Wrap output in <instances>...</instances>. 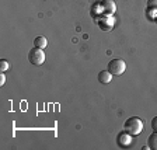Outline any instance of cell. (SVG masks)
I'll use <instances>...</instances> for the list:
<instances>
[{"label":"cell","mask_w":157,"mask_h":150,"mask_svg":"<svg viewBox=\"0 0 157 150\" xmlns=\"http://www.w3.org/2000/svg\"><path fill=\"white\" fill-rule=\"evenodd\" d=\"M7 69H9V62H7L6 59H2L0 60V72L3 73V72H6Z\"/></svg>","instance_id":"cell-11"},{"label":"cell","mask_w":157,"mask_h":150,"mask_svg":"<svg viewBox=\"0 0 157 150\" xmlns=\"http://www.w3.org/2000/svg\"><path fill=\"white\" fill-rule=\"evenodd\" d=\"M147 146L151 150H157V132H153V133L149 136V139H147Z\"/></svg>","instance_id":"cell-9"},{"label":"cell","mask_w":157,"mask_h":150,"mask_svg":"<svg viewBox=\"0 0 157 150\" xmlns=\"http://www.w3.org/2000/svg\"><path fill=\"white\" fill-rule=\"evenodd\" d=\"M34 46H36V48H42L45 49L46 46H48V39L45 38V37H36L35 39H34Z\"/></svg>","instance_id":"cell-8"},{"label":"cell","mask_w":157,"mask_h":150,"mask_svg":"<svg viewBox=\"0 0 157 150\" xmlns=\"http://www.w3.org/2000/svg\"><path fill=\"white\" fill-rule=\"evenodd\" d=\"M154 21H156V23H157V13H156V17H154Z\"/></svg>","instance_id":"cell-14"},{"label":"cell","mask_w":157,"mask_h":150,"mask_svg":"<svg viewBox=\"0 0 157 150\" xmlns=\"http://www.w3.org/2000/svg\"><path fill=\"white\" fill-rule=\"evenodd\" d=\"M100 7L102 9V13L105 16H114L117 11V4L114 0H102L100 2Z\"/></svg>","instance_id":"cell-5"},{"label":"cell","mask_w":157,"mask_h":150,"mask_svg":"<svg viewBox=\"0 0 157 150\" xmlns=\"http://www.w3.org/2000/svg\"><path fill=\"white\" fill-rule=\"evenodd\" d=\"M112 80V73L109 70H102V72L98 73V82L102 83V84H108L111 83Z\"/></svg>","instance_id":"cell-7"},{"label":"cell","mask_w":157,"mask_h":150,"mask_svg":"<svg viewBox=\"0 0 157 150\" xmlns=\"http://www.w3.org/2000/svg\"><path fill=\"white\" fill-rule=\"evenodd\" d=\"M112 73V76H121L126 70V63L122 59H112L111 62L108 63V69Z\"/></svg>","instance_id":"cell-3"},{"label":"cell","mask_w":157,"mask_h":150,"mask_svg":"<svg viewBox=\"0 0 157 150\" xmlns=\"http://www.w3.org/2000/svg\"><path fill=\"white\" fill-rule=\"evenodd\" d=\"M4 83H6V76L2 73V75H0V86H3Z\"/></svg>","instance_id":"cell-13"},{"label":"cell","mask_w":157,"mask_h":150,"mask_svg":"<svg viewBox=\"0 0 157 150\" xmlns=\"http://www.w3.org/2000/svg\"><path fill=\"white\" fill-rule=\"evenodd\" d=\"M151 129H153L154 132H157V117H154L153 119H151Z\"/></svg>","instance_id":"cell-12"},{"label":"cell","mask_w":157,"mask_h":150,"mask_svg":"<svg viewBox=\"0 0 157 150\" xmlns=\"http://www.w3.org/2000/svg\"><path fill=\"white\" fill-rule=\"evenodd\" d=\"M115 25V18L112 16H104L98 21V27L104 31H111Z\"/></svg>","instance_id":"cell-6"},{"label":"cell","mask_w":157,"mask_h":150,"mask_svg":"<svg viewBox=\"0 0 157 150\" xmlns=\"http://www.w3.org/2000/svg\"><path fill=\"white\" fill-rule=\"evenodd\" d=\"M147 10L157 13V0H147Z\"/></svg>","instance_id":"cell-10"},{"label":"cell","mask_w":157,"mask_h":150,"mask_svg":"<svg viewBox=\"0 0 157 150\" xmlns=\"http://www.w3.org/2000/svg\"><path fill=\"white\" fill-rule=\"evenodd\" d=\"M28 60H29V63L34 66L42 65V63L45 62V52H44V49L34 46L28 52Z\"/></svg>","instance_id":"cell-2"},{"label":"cell","mask_w":157,"mask_h":150,"mask_svg":"<svg viewBox=\"0 0 157 150\" xmlns=\"http://www.w3.org/2000/svg\"><path fill=\"white\" fill-rule=\"evenodd\" d=\"M132 135H129L126 131H122V132H119L118 133V136H117V144L119 147H128V146H131V143H132Z\"/></svg>","instance_id":"cell-4"},{"label":"cell","mask_w":157,"mask_h":150,"mask_svg":"<svg viewBox=\"0 0 157 150\" xmlns=\"http://www.w3.org/2000/svg\"><path fill=\"white\" fill-rule=\"evenodd\" d=\"M124 129L129 135H132V136H137V135H140L142 131H143V121L137 117L128 118L124 124Z\"/></svg>","instance_id":"cell-1"}]
</instances>
